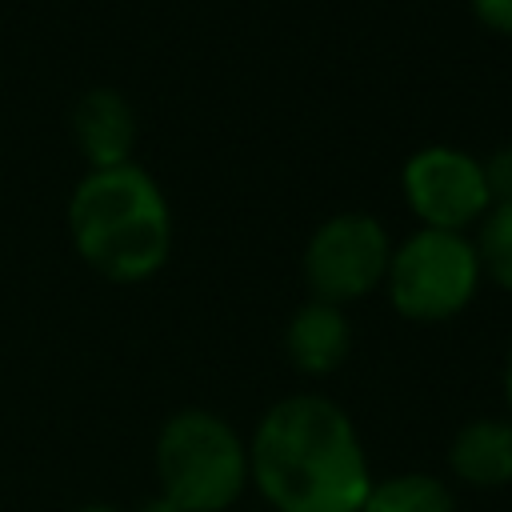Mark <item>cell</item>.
I'll use <instances>...</instances> for the list:
<instances>
[{
	"instance_id": "1",
	"label": "cell",
	"mask_w": 512,
	"mask_h": 512,
	"mask_svg": "<svg viewBox=\"0 0 512 512\" xmlns=\"http://www.w3.org/2000/svg\"><path fill=\"white\" fill-rule=\"evenodd\" d=\"M248 476L276 512H360L372 488L348 412L324 396H288L264 412Z\"/></svg>"
},
{
	"instance_id": "2",
	"label": "cell",
	"mask_w": 512,
	"mask_h": 512,
	"mask_svg": "<svg viewBox=\"0 0 512 512\" xmlns=\"http://www.w3.org/2000/svg\"><path fill=\"white\" fill-rule=\"evenodd\" d=\"M76 252L108 280L132 284L168 260L172 224L168 204L148 172L136 164L92 168L68 204Z\"/></svg>"
},
{
	"instance_id": "3",
	"label": "cell",
	"mask_w": 512,
	"mask_h": 512,
	"mask_svg": "<svg viewBox=\"0 0 512 512\" xmlns=\"http://www.w3.org/2000/svg\"><path fill=\"white\" fill-rule=\"evenodd\" d=\"M156 476L180 512H224L248 484V444L212 412H176L156 440Z\"/></svg>"
},
{
	"instance_id": "4",
	"label": "cell",
	"mask_w": 512,
	"mask_h": 512,
	"mask_svg": "<svg viewBox=\"0 0 512 512\" xmlns=\"http://www.w3.org/2000/svg\"><path fill=\"white\" fill-rule=\"evenodd\" d=\"M392 304L412 320L456 316L480 280V256L460 232L424 228L388 260Z\"/></svg>"
},
{
	"instance_id": "5",
	"label": "cell",
	"mask_w": 512,
	"mask_h": 512,
	"mask_svg": "<svg viewBox=\"0 0 512 512\" xmlns=\"http://www.w3.org/2000/svg\"><path fill=\"white\" fill-rule=\"evenodd\" d=\"M388 236L372 216L344 212L316 228L304 252V276L324 304L356 300L388 272Z\"/></svg>"
},
{
	"instance_id": "6",
	"label": "cell",
	"mask_w": 512,
	"mask_h": 512,
	"mask_svg": "<svg viewBox=\"0 0 512 512\" xmlns=\"http://www.w3.org/2000/svg\"><path fill=\"white\" fill-rule=\"evenodd\" d=\"M404 192L412 212L440 232H460L492 200L484 164H476L468 152H456V148L416 152L404 168Z\"/></svg>"
},
{
	"instance_id": "7",
	"label": "cell",
	"mask_w": 512,
	"mask_h": 512,
	"mask_svg": "<svg viewBox=\"0 0 512 512\" xmlns=\"http://www.w3.org/2000/svg\"><path fill=\"white\" fill-rule=\"evenodd\" d=\"M76 140L92 168H120L128 164L132 140H136V120L132 108L124 104L120 92L96 88L76 104Z\"/></svg>"
},
{
	"instance_id": "8",
	"label": "cell",
	"mask_w": 512,
	"mask_h": 512,
	"mask_svg": "<svg viewBox=\"0 0 512 512\" xmlns=\"http://www.w3.org/2000/svg\"><path fill=\"white\" fill-rule=\"evenodd\" d=\"M452 472L472 488H500L512 484V420H472L452 436L448 448Z\"/></svg>"
},
{
	"instance_id": "9",
	"label": "cell",
	"mask_w": 512,
	"mask_h": 512,
	"mask_svg": "<svg viewBox=\"0 0 512 512\" xmlns=\"http://www.w3.org/2000/svg\"><path fill=\"white\" fill-rule=\"evenodd\" d=\"M348 340H352L348 320L340 316L336 304H324V300L304 304L288 324V356L308 376H324L340 368L348 356Z\"/></svg>"
},
{
	"instance_id": "10",
	"label": "cell",
	"mask_w": 512,
	"mask_h": 512,
	"mask_svg": "<svg viewBox=\"0 0 512 512\" xmlns=\"http://www.w3.org/2000/svg\"><path fill=\"white\" fill-rule=\"evenodd\" d=\"M360 512H456V500L444 480L428 472H404L372 484Z\"/></svg>"
},
{
	"instance_id": "11",
	"label": "cell",
	"mask_w": 512,
	"mask_h": 512,
	"mask_svg": "<svg viewBox=\"0 0 512 512\" xmlns=\"http://www.w3.org/2000/svg\"><path fill=\"white\" fill-rule=\"evenodd\" d=\"M480 264L488 268V276L512 292V200L496 204V212L484 220L480 232Z\"/></svg>"
},
{
	"instance_id": "12",
	"label": "cell",
	"mask_w": 512,
	"mask_h": 512,
	"mask_svg": "<svg viewBox=\"0 0 512 512\" xmlns=\"http://www.w3.org/2000/svg\"><path fill=\"white\" fill-rule=\"evenodd\" d=\"M484 180H488V192L504 200H512V152H500L492 156V164H484Z\"/></svg>"
},
{
	"instance_id": "13",
	"label": "cell",
	"mask_w": 512,
	"mask_h": 512,
	"mask_svg": "<svg viewBox=\"0 0 512 512\" xmlns=\"http://www.w3.org/2000/svg\"><path fill=\"white\" fill-rule=\"evenodd\" d=\"M472 8L488 28L512 36V0H472Z\"/></svg>"
},
{
	"instance_id": "14",
	"label": "cell",
	"mask_w": 512,
	"mask_h": 512,
	"mask_svg": "<svg viewBox=\"0 0 512 512\" xmlns=\"http://www.w3.org/2000/svg\"><path fill=\"white\" fill-rule=\"evenodd\" d=\"M136 512H180L172 500H164V496H152V500H144Z\"/></svg>"
},
{
	"instance_id": "15",
	"label": "cell",
	"mask_w": 512,
	"mask_h": 512,
	"mask_svg": "<svg viewBox=\"0 0 512 512\" xmlns=\"http://www.w3.org/2000/svg\"><path fill=\"white\" fill-rule=\"evenodd\" d=\"M504 396H508V408H512V348H508V364H504Z\"/></svg>"
},
{
	"instance_id": "16",
	"label": "cell",
	"mask_w": 512,
	"mask_h": 512,
	"mask_svg": "<svg viewBox=\"0 0 512 512\" xmlns=\"http://www.w3.org/2000/svg\"><path fill=\"white\" fill-rule=\"evenodd\" d=\"M80 512H116V508H108V504H88V508H80Z\"/></svg>"
}]
</instances>
